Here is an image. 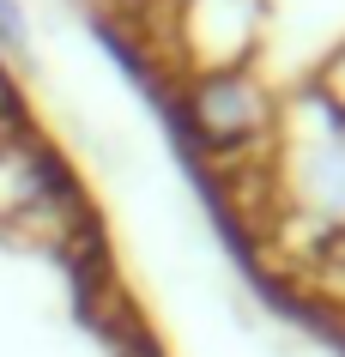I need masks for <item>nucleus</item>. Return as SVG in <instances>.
Wrapping results in <instances>:
<instances>
[{
    "mask_svg": "<svg viewBox=\"0 0 345 357\" xmlns=\"http://www.w3.org/2000/svg\"><path fill=\"white\" fill-rule=\"evenodd\" d=\"M121 6H128V0H91V13H109V19L121 13Z\"/></svg>",
    "mask_w": 345,
    "mask_h": 357,
    "instance_id": "5",
    "label": "nucleus"
},
{
    "mask_svg": "<svg viewBox=\"0 0 345 357\" xmlns=\"http://www.w3.org/2000/svg\"><path fill=\"white\" fill-rule=\"evenodd\" d=\"M0 55H13L19 67L37 61V49H31V19H24L19 0H0Z\"/></svg>",
    "mask_w": 345,
    "mask_h": 357,
    "instance_id": "2",
    "label": "nucleus"
},
{
    "mask_svg": "<svg viewBox=\"0 0 345 357\" xmlns=\"http://www.w3.org/2000/svg\"><path fill=\"white\" fill-rule=\"evenodd\" d=\"M170 139L182 151V164H206V158H236V151L261 146L279 121L273 91L249 67H206L176 85V97L164 103Z\"/></svg>",
    "mask_w": 345,
    "mask_h": 357,
    "instance_id": "1",
    "label": "nucleus"
},
{
    "mask_svg": "<svg viewBox=\"0 0 345 357\" xmlns=\"http://www.w3.org/2000/svg\"><path fill=\"white\" fill-rule=\"evenodd\" d=\"M115 357H164V351H158V345H152V333H146L139 345H128V351H115Z\"/></svg>",
    "mask_w": 345,
    "mask_h": 357,
    "instance_id": "4",
    "label": "nucleus"
},
{
    "mask_svg": "<svg viewBox=\"0 0 345 357\" xmlns=\"http://www.w3.org/2000/svg\"><path fill=\"white\" fill-rule=\"evenodd\" d=\"M6 115H24V109H19V91H13L6 67H0V121H6Z\"/></svg>",
    "mask_w": 345,
    "mask_h": 357,
    "instance_id": "3",
    "label": "nucleus"
}]
</instances>
